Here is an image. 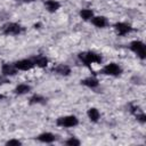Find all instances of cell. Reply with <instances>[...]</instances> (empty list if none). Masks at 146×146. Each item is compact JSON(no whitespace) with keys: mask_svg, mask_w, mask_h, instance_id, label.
<instances>
[{"mask_svg":"<svg viewBox=\"0 0 146 146\" xmlns=\"http://www.w3.org/2000/svg\"><path fill=\"white\" fill-rule=\"evenodd\" d=\"M79 58L87 65L89 66L91 63H102V56L92 52V51H88V52H81L79 54Z\"/></svg>","mask_w":146,"mask_h":146,"instance_id":"obj_1","label":"cell"},{"mask_svg":"<svg viewBox=\"0 0 146 146\" xmlns=\"http://www.w3.org/2000/svg\"><path fill=\"white\" fill-rule=\"evenodd\" d=\"M23 31V27L17 24V23H7L1 27V32L3 34H10V35H16L19 34Z\"/></svg>","mask_w":146,"mask_h":146,"instance_id":"obj_2","label":"cell"},{"mask_svg":"<svg viewBox=\"0 0 146 146\" xmlns=\"http://www.w3.org/2000/svg\"><path fill=\"white\" fill-rule=\"evenodd\" d=\"M57 125H60V127H65V128H70V127H75L79 121L78 119L74 116V115H68V116H62V117H58L57 121H56Z\"/></svg>","mask_w":146,"mask_h":146,"instance_id":"obj_3","label":"cell"},{"mask_svg":"<svg viewBox=\"0 0 146 146\" xmlns=\"http://www.w3.org/2000/svg\"><path fill=\"white\" fill-rule=\"evenodd\" d=\"M130 49L135 54H137V56L139 58H141V59L145 58V56H146V49H145V44L141 41H132L130 43Z\"/></svg>","mask_w":146,"mask_h":146,"instance_id":"obj_4","label":"cell"},{"mask_svg":"<svg viewBox=\"0 0 146 146\" xmlns=\"http://www.w3.org/2000/svg\"><path fill=\"white\" fill-rule=\"evenodd\" d=\"M103 74H107V75H119L121 72H122V70H121V67L117 65V64H115V63H111V64H107L102 71H100Z\"/></svg>","mask_w":146,"mask_h":146,"instance_id":"obj_5","label":"cell"},{"mask_svg":"<svg viewBox=\"0 0 146 146\" xmlns=\"http://www.w3.org/2000/svg\"><path fill=\"white\" fill-rule=\"evenodd\" d=\"M14 65H15V67H16L17 70L27 71V70H31V68L34 66V63H33L32 59H22V60L16 62Z\"/></svg>","mask_w":146,"mask_h":146,"instance_id":"obj_6","label":"cell"},{"mask_svg":"<svg viewBox=\"0 0 146 146\" xmlns=\"http://www.w3.org/2000/svg\"><path fill=\"white\" fill-rule=\"evenodd\" d=\"M115 30H116L117 34L124 35V34L129 33L132 29H131L130 25H128V24H125V23H116V24H115Z\"/></svg>","mask_w":146,"mask_h":146,"instance_id":"obj_7","label":"cell"},{"mask_svg":"<svg viewBox=\"0 0 146 146\" xmlns=\"http://www.w3.org/2000/svg\"><path fill=\"white\" fill-rule=\"evenodd\" d=\"M1 71L3 75H15L17 73V68L15 67V65L11 64H3Z\"/></svg>","mask_w":146,"mask_h":146,"instance_id":"obj_8","label":"cell"},{"mask_svg":"<svg viewBox=\"0 0 146 146\" xmlns=\"http://www.w3.org/2000/svg\"><path fill=\"white\" fill-rule=\"evenodd\" d=\"M52 71L59 75H68L71 73V68L67 66V65H64V64H60L56 67L52 68Z\"/></svg>","mask_w":146,"mask_h":146,"instance_id":"obj_9","label":"cell"},{"mask_svg":"<svg viewBox=\"0 0 146 146\" xmlns=\"http://www.w3.org/2000/svg\"><path fill=\"white\" fill-rule=\"evenodd\" d=\"M44 6H46V8L48 9V11H50V13L56 11V10L59 9V7H60L59 2L56 1V0H47V1L44 2Z\"/></svg>","mask_w":146,"mask_h":146,"instance_id":"obj_10","label":"cell"},{"mask_svg":"<svg viewBox=\"0 0 146 146\" xmlns=\"http://www.w3.org/2000/svg\"><path fill=\"white\" fill-rule=\"evenodd\" d=\"M92 24L97 27H105L107 25V19L103 16H96V17H92Z\"/></svg>","mask_w":146,"mask_h":146,"instance_id":"obj_11","label":"cell"},{"mask_svg":"<svg viewBox=\"0 0 146 146\" xmlns=\"http://www.w3.org/2000/svg\"><path fill=\"white\" fill-rule=\"evenodd\" d=\"M38 140L42 141V143H52L55 140V136L50 132H44L38 136Z\"/></svg>","mask_w":146,"mask_h":146,"instance_id":"obj_12","label":"cell"},{"mask_svg":"<svg viewBox=\"0 0 146 146\" xmlns=\"http://www.w3.org/2000/svg\"><path fill=\"white\" fill-rule=\"evenodd\" d=\"M33 63H34V65H36L39 67H46L47 64H48V59H47V57H44L42 55H39L33 59Z\"/></svg>","mask_w":146,"mask_h":146,"instance_id":"obj_13","label":"cell"},{"mask_svg":"<svg viewBox=\"0 0 146 146\" xmlns=\"http://www.w3.org/2000/svg\"><path fill=\"white\" fill-rule=\"evenodd\" d=\"M30 90H31V87H30L29 84L22 83V84H18V86L15 88V94H17V95H24V94L29 92Z\"/></svg>","mask_w":146,"mask_h":146,"instance_id":"obj_14","label":"cell"},{"mask_svg":"<svg viewBox=\"0 0 146 146\" xmlns=\"http://www.w3.org/2000/svg\"><path fill=\"white\" fill-rule=\"evenodd\" d=\"M81 83L83 86H87L89 88H96L98 86V80L94 79V78H88V79H84L81 81Z\"/></svg>","mask_w":146,"mask_h":146,"instance_id":"obj_15","label":"cell"},{"mask_svg":"<svg viewBox=\"0 0 146 146\" xmlns=\"http://www.w3.org/2000/svg\"><path fill=\"white\" fill-rule=\"evenodd\" d=\"M88 116H89L90 121L97 122L98 119H99V112H98V110H96V108H90V110L88 111Z\"/></svg>","mask_w":146,"mask_h":146,"instance_id":"obj_16","label":"cell"},{"mask_svg":"<svg viewBox=\"0 0 146 146\" xmlns=\"http://www.w3.org/2000/svg\"><path fill=\"white\" fill-rule=\"evenodd\" d=\"M80 16L83 18V19H90V18H92V16H94V13H92V10H90V9H82L81 11H80Z\"/></svg>","mask_w":146,"mask_h":146,"instance_id":"obj_17","label":"cell"},{"mask_svg":"<svg viewBox=\"0 0 146 146\" xmlns=\"http://www.w3.org/2000/svg\"><path fill=\"white\" fill-rule=\"evenodd\" d=\"M43 102H44V98L39 95H34L30 98V104H39V103H43Z\"/></svg>","mask_w":146,"mask_h":146,"instance_id":"obj_18","label":"cell"},{"mask_svg":"<svg viewBox=\"0 0 146 146\" xmlns=\"http://www.w3.org/2000/svg\"><path fill=\"white\" fill-rule=\"evenodd\" d=\"M65 144L66 145H70V146H79L80 145V141L78 139H75V138H70V139H67L65 141Z\"/></svg>","mask_w":146,"mask_h":146,"instance_id":"obj_19","label":"cell"},{"mask_svg":"<svg viewBox=\"0 0 146 146\" xmlns=\"http://www.w3.org/2000/svg\"><path fill=\"white\" fill-rule=\"evenodd\" d=\"M136 117H137V120H139L143 123L146 121V115L144 113H136Z\"/></svg>","mask_w":146,"mask_h":146,"instance_id":"obj_20","label":"cell"},{"mask_svg":"<svg viewBox=\"0 0 146 146\" xmlns=\"http://www.w3.org/2000/svg\"><path fill=\"white\" fill-rule=\"evenodd\" d=\"M22 143L19 141V140H15V139H11V140H9V141H7V145L8 146H11V145H21Z\"/></svg>","mask_w":146,"mask_h":146,"instance_id":"obj_21","label":"cell"},{"mask_svg":"<svg viewBox=\"0 0 146 146\" xmlns=\"http://www.w3.org/2000/svg\"><path fill=\"white\" fill-rule=\"evenodd\" d=\"M6 82H8V80H6L2 75H0V84H2V83H6Z\"/></svg>","mask_w":146,"mask_h":146,"instance_id":"obj_22","label":"cell"},{"mask_svg":"<svg viewBox=\"0 0 146 146\" xmlns=\"http://www.w3.org/2000/svg\"><path fill=\"white\" fill-rule=\"evenodd\" d=\"M16 1H23V2H30V1H33V0H16Z\"/></svg>","mask_w":146,"mask_h":146,"instance_id":"obj_23","label":"cell"}]
</instances>
